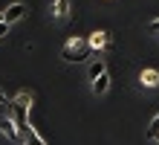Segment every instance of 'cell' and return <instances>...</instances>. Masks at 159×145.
Masks as SVG:
<instances>
[{
	"instance_id": "8fae6325",
	"label": "cell",
	"mask_w": 159,
	"mask_h": 145,
	"mask_svg": "<svg viewBox=\"0 0 159 145\" xmlns=\"http://www.w3.org/2000/svg\"><path fill=\"white\" fill-rule=\"evenodd\" d=\"M9 26H12V23H6V21H0V38H3V35H9Z\"/></svg>"
},
{
	"instance_id": "3957f363",
	"label": "cell",
	"mask_w": 159,
	"mask_h": 145,
	"mask_svg": "<svg viewBox=\"0 0 159 145\" xmlns=\"http://www.w3.org/2000/svg\"><path fill=\"white\" fill-rule=\"evenodd\" d=\"M23 15H26V6H23V3H12V6H9L6 12H3L6 23H15V21H20Z\"/></svg>"
},
{
	"instance_id": "277c9868",
	"label": "cell",
	"mask_w": 159,
	"mask_h": 145,
	"mask_svg": "<svg viewBox=\"0 0 159 145\" xmlns=\"http://www.w3.org/2000/svg\"><path fill=\"white\" fill-rule=\"evenodd\" d=\"M87 44L93 46V50H104V46L110 44V32H93L87 38Z\"/></svg>"
},
{
	"instance_id": "9c48e42d",
	"label": "cell",
	"mask_w": 159,
	"mask_h": 145,
	"mask_svg": "<svg viewBox=\"0 0 159 145\" xmlns=\"http://www.w3.org/2000/svg\"><path fill=\"white\" fill-rule=\"evenodd\" d=\"M23 139H26V145H46V142H43L32 128H26V131H23Z\"/></svg>"
},
{
	"instance_id": "ba28073f",
	"label": "cell",
	"mask_w": 159,
	"mask_h": 145,
	"mask_svg": "<svg viewBox=\"0 0 159 145\" xmlns=\"http://www.w3.org/2000/svg\"><path fill=\"white\" fill-rule=\"evenodd\" d=\"M142 84L145 87H156L159 84V73L156 70H142Z\"/></svg>"
},
{
	"instance_id": "52a82bcc",
	"label": "cell",
	"mask_w": 159,
	"mask_h": 145,
	"mask_svg": "<svg viewBox=\"0 0 159 145\" xmlns=\"http://www.w3.org/2000/svg\"><path fill=\"white\" fill-rule=\"evenodd\" d=\"M101 73H107V67H104V61H101V58H98V61H93V64H90V70H87V75H90L93 81H96V79H98Z\"/></svg>"
},
{
	"instance_id": "5b68a950",
	"label": "cell",
	"mask_w": 159,
	"mask_h": 145,
	"mask_svg": "<svg viewBox=\"0 0 159 145\" xmlns=\"http://www.w3.org/2000/svg\"><path fill=\"white\" fill-rule=\"evenodd\" d=\"M52 12H55V17H58V21H67V17H70V0H55Z\"/></svg>"
},
{
	"instance_id": "8992f818",
	"label": "cell",
	"mask_w": 159,
	"mask_h": 145,
	"mask_svg": "<svg viewBox=\"0 0 159 145\" xmlns=\"http://www.w3.org/2000/svg\"><path fill=\"white\" fill-rule=\"evenodd\" d=\"M107 87H110V75L107 73H101L96 81H93V93L96 96H101V93H107Z\"/></svg>"
},
{
	"instance_id": "5bb4252c",
	"label": "cell",
	"mask_w": 159,
	"mask_h": 145,
	"mask_svg": "<svg viewBox=\"0 0 159 145\" xmlns=\"http://www.w3.org/2000/svg\"><path fill=\"white\" fill-rule=\"evenodd\" d=\"M0 21H6V17H3V12H0Z\"/></svg>"
},
{
	"instance_id": "4fadbf2b",
	"label": "cell",
	"mask_w": 159,
	"mask_h": 145,
	"mask_svg": "<svg viewBox=\"0 0 159 145\" xmlns=\"http://www.w3.org/2000/svg\"><path fill=\"white\" fill-rule=\"evenodd\" d=\"M148 29H151V32H159V17H156V21H151V26H148Z\"/></svg>"
},
{
	"instance_id": "9a60e30c",
	"label": "cell",
	"mask_w": 159,
	"mask_h": 145,
	"mask_svg": "<svg viewBox=\"0 0 159 145\" xmlns=\"http://www.w3.org/2000/svg\"><path fill=\"white\" fill-rule=\"evenodd\" d=\"M156 142H159V137H156Z\"/></svg>"
},
{
	"instance_id": "6da1fadb",
	"label": "cell",
	"mask_w": 159,
	"mask_h": 145,
	"mask_svg": "<svg viewBox=\"0 0 159 145\" xmlns=\"http://www.w3.org/2000/svg\"><path fill=\"white\" fill-rule=\"evenodd\" d=\"M93 52V46L87 44V41H78V38H72V41H67L64 44V50H61V58L64 61H84V58H87Z\"/></svg>"
},
{
	"instance_id": "7c38bea8",
	"label": "cell",
	"mask_w": 159,
	"mask_h": 145,
	"mask_svg": "<svg viewBox=\"0 0 159 145\" xmlns=\"http://www.w3.org/2000/svg\"><path fill=\"white\" fill-rule=\"evenodd\" d=\"M0 104H9V108H12V99H6V93L0 90Z\"/></svg>"
},
{
	"instance_id": "7a4b0ae2",
	"label": "cell",
	"mask_w": 159,
	"mask_h": 145,
	"mask_svg": "<svg viewBox=\"0 0 159 145\" xmlns=\"http://www.w3.org/2000/svg\"><path fill=\"white\" fill-rule=\"evenodd\" d=\"M0 131H3L6 137L12 139V142H17V139L23 137V133L17 131V125H15V119H12V116H6V119H0Z\"/></svg>"
},
{
	"instance_id": "30bf717a",
	"label": "cell",
	"mask_w": 159,
	"mask_h": 145,
	"mask_svg": "<svg viewBox=\"0 0 159 145\" xmlns=\"http://www.w3.org/2000/svg\"><path fill=\"white\" fill-rule=\"evenodd\" d=\"M148 137H151V139H156V137H159V113H156L153 119H151V128H148Z\"/></svg>"
}]
</instances>
